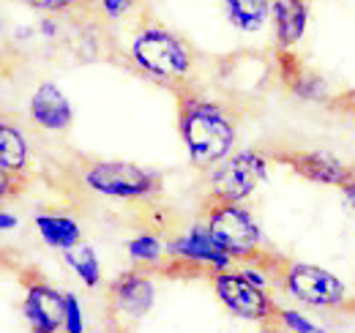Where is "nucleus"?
<instances>
[{"instance_id":"obj_1","label":"nucleus","mask_w":355,"mask_h":333,"mask_svg":"<svg viewBox=\"0 0 355 333\" xmlns=\"http://www.w3.org/2000/svg\"><path fill=\"white\" fill-rule=\"evenodd\" d=\"M178 93V131L189 162L197 169H211L235 151L238 123L232 112L194 90L175 87Z\"/></svg>"},{"instance_id":"obj_2","label":"nucleus","mask_w":355,"mask_h":333,"mask_svg":"<svg viewBox=\"0 0 355 333\" xmlns=\"http://www.w3.org/2000/svg\"><path fill=\"white\" fill-rule=\"evenodd\" d=\"M129 58L145 77L173 87L186 83L194 69L191 46L159 22H150L134 33L129 44Z\"/></svg>"},{"instance_id":"obj_3","label":"nucleus","mask_w":355,"mask_h":333,"mask_svg":"<svg viewBox=\"0 0 355 333\" xmlns=\"http://www.w3.org/2000/svg\"><path fill=\"white\" fill-rule=\"evenodd\" d=\"M214 241L222 246L235 262H252L263 254L266 235L252 210L243 208V203H222L208 200L205 205V221Z\"/></svg>"},{"instance_id":"obj_4","label":"nucleus","mask_w":355,"mask_h":333,"mask_svg":"<svg viewBox=\"0 0 355 333\" xmlns=\"http://www.w3.org/2000/svg\"><path fill=\"white\" fill-rule=\"evenodd\" d=\"M85 189L123 203H148L162 194V175L132 162H88L83 166Z\"/></svg>"},{"instance_id":"obj_5","label":"nucleus","mask_w":355,"mask_h":333,"mask_svg":"<svg viewBox=\"0 0 355 333\" xmlns=\"http://www.w3.org/2000/svg\"><path fill=\"white\" fill-rule=\"evenodd\" d=\"M279 282L293 300H298L306 309L336 311V309H345L350 300L345 279H339L328 268L309 265V262H284L279 268Z\"/></svg>"},{"instance_id":"obj_6","label":"nucleus","mask_w":355,"mask_h":333,"mask_svg":"<svg viewBox=\"0 0 355 333\" xmlns=\"http://www.w3.org/2000/svg\"><path fill=\"white\" fill-rule=\"evenodd\" d=\"M268 156L260 151L243 148L232 151L227 159L216 166H211L208 175V200H222V203H246L263 183L268 180Z\"/></svg>"},{"instance_id":"obj_7","label":"nucleus","mask_w":355,"mask_h":333,"mask_svg":"<svg viewBox=\"0 0 355 333\" xmlns=\"http://www.w3.org/2000/svg\"><path fill=\"white\" fill-rule=\"evenodd\" d=\"M211 284H214L219 303L232 317L246 320V323H273L279 303L273 300L268 287L249 282L241 271H235V268L214 271Z\"/></svg>"},{"instance_id":"obj_8","label":"nucleus","mask_w":355,"mask_h":333,"mask_svg":"<svg viewBox=\"0 0 355 333\" xmlns=\"http://www.w3.org/2000/svg\"><path fill=\"white\" fill-rule=\"evenodd\" d=\"M110 309L115 317L137 323L142 317H148V311L156 303V282H153V268L137 265L132 271L121 273L112 284H110Z\"/></svg>"},{"instance_id":"obj_9","label":"nucleus","mask_w":355,"mask_h":333,"mask_svg":"<svg viewBox=\"0 0 355 333\" xmlns=\"http://www.w3.org/2000/svg\"><path fill=\"white\" fill-rule=\"evenodd\" d=\"M167 254L173 257V262L183 265V268H194V271L214 273V271L235 268V259L214 241V235L208 232L205 224H194L183 235H175L173 241H167Z\"/></svg>"},{"instance_id":"obj_10","label":"nucleus","mask_w":355,"mask_h":333,"mask_svg":"<svg viewBox=\"0 0 355 333\" xmlns=\"http://www.w3.org/2000/svg\"><path fill=\"white\" fill-rule=\"evenodd\" d=\"M273 162L290 166L295 175H301L304 180H311L317 186H342L347 178H353L355 169L345 164L342 159H336L328 151H284V153H273Z\"/></svg>"},{"instance_id":"obj_11","label":"nucleus","mask_w":355,"mask_h":333,"mask_svg":"<svg viewBox=\"0 0 355 333\" xmlns=\"http://www.w3.org/2000/svg\"><path fill=\"white\" fill-rule=\"evenodd\" d=\"M22 314L36 333L63 331V292L46 282H31L22 300Z\"/></svg>"},{"instance_id":"obj_12","label":"nucleus","mask_w":355,"mask_h":333,"mask_svg":"<svg viewBox=\"0 0 355 333\" xmlns=\"http://www.w3.org/2000/svg\"><path fill=\"white\" fill-rule=\"evenodd\" d=\"M28 115L44 131H66L74 123V107L69 96L60 90V85L49 83V80L33 90L28 101Z\"/></svg>"},{"instance_id":"obj_13","label":"nucleus","mask_w":355,"mask_h":333,"mask_svg":"<svg viewBox=\"0 0 355 333\" xmlns=\"http://www.w3.org/2000/svg\"><path fill=\"white\" fill-rule=\"evenodd\" d=\"M270 25L276 49H293L306 36L309 3L306 0H270Z\"/></svg>"},{"instance_id":"obj_14","label":"nucleus","mask_w":355,"mask_h":333,"mask_svg":"<svg viewBox=\"0 0 355 333\" xmlns=\"http://www.w3.org/2000/svg\"><path fill=\"white\" fill-rule=\"evenodd\" d=\"M28 166H31V142L25 131L11 118L0 115V169L25 178Z\"/></svg>"},{"instance_id":"obj_15","label":"nucleus","mask_w":355,"mask_h":333,"mask_svg":"<svg viewBox=\"0 0 355 333\" xmlns=\"http://www.w3.org/2000/svg\"><path fill=\"white\" fill-rule=\"evenodd\" d=\"M36 230L42 235L49 249L66 251L77 246L83 241V227L74 216H63V213H39L36 216Z\"/></svg>"},{"instance_id":"obj_16","label":"nucleus","mask_w":355,"mask_h":333,"mask_svg":"<svg viewBox=\"0 0 355 333\" xmlns=\"http://www.w3.org/2000/svg\"><path fill=\"white\" fill-rule=\"evenodd\" d=\"M227 22L241 33H260L270 19V0H222Z\"/></svg>"},{"instance_id":"obj_17","label":"nucleus","mask_w":355,"mask_h":333,"mask_svg":"<svg viewBox=\"0 0 355 333\" xmlns=\"http://www.w3.org/2000/svg\"><path fill=\"white\" fill-rule=\"evenodd\" d=\"M60 254H63V262L74 271V276H77L88 290H96V287L101 284V262H98V254H96L93 246L80 241L77 246L60 251Z\"/></svg>"},{"instance_id":"obj_18","label":"nucleus","mask_w":355,"mask_h":333,"mask_svg":"<svg viewBox=\"0 0 355 333\" xmlns=\"http://www.w3.org/2000/svg\"><path fill=\"white\" fill-rule=\"evenodd\" d=\"M126 254L132 257L134 265L159 268L167 254V241H162L156 232H139L132 241H126Z\"/></svg>"},{"instance_id":"obj_19","label":"nucleus","mask_w":355,"mask_h":333,"mask_svg":"<svg viewBox=\"0 0 355 333\" xmlns=\"http://www.w3.org/2000/svg\"><path fill=\"white\" fill-rule=\"evenodd\" d=\"M273 323H276L282 331H293V333H320L322 331L320 323H314L311 317H306V314L298 311V309H282V306H279Z\"/></svg>"},{"instance_id":"obj_20","label":"nucleus","mask_w":355,"mask_h":333,"mask_svg":"<svg viewBox=\"0 0 355 333\" xmlns=\"http://www.w3.org/2000/svg\"><path fill=\"white\" fill-rule=\"evenodd\" d=\"M63 331L66 333H83L85 331V314L83 303L74 292H63Z\"/></svg>"},{"instance_id":"obj_21","label":"nucleus","mask_w":355,"mask_h":333,"mask_svg":"<svg viewBox=\"0 0 355 333\" xmlns=\"http://www.w3.org/2000/svg\"><path fill=\"white\" fill-rule=\"evenodd\" d=\"M25 186H28V178L11 175V172H3V169H0V205L8 203V200H14Z\"/></svg>"},{"instance_id":"obj_22","label":"nucleus","mask_w":355,"mask_h":333,"mask_svg":"<svg viewBox=\"0 0 355 333\" xmlns=\"http://www.w3.org/2000/svg\"><path fill=\"white\" fill-rule=\"evenodd\" d=\"M137 3L139 0H98V11L104 14V19L118 22V19H123L132 11Z\"/></svg>"},{"instance_id":"obj_23","label":"nucleus","mask_w":355,"mask_h":333,"mask_svg":"<svg viewBox=\"0 0 355 333\" xmlns=\"http://www.w3.org/2000/svg\"><path fill=\"white\" fill-rule=\"evenodd\" d=\"M31 8L36 11H46V14H63L71 8H80L85 0H25Z\"/></svg>"},{"instance_id":"obj_24","label":"nucleus","mask_w":355,"mask_h":333,"mask_svg":"<svg viewBox=\"0 0 355 333\" xmlns=\"http://www.w3.org/2000/svg\"><path fill=\"white\" fill-rule=\"evenodd\" d=\"M339 191H342L345 205H347V208H350V213L355 216V175H353V178H347V180L339 186Z\"/></svg>"},{"instance_id":"obj_25","label":"nucleus","mask_w":355,"mask_h":333,"mask_svg":"<svg viewBox=\"0 0 355 333\" xmlns=\"http://www.w3.org/2000/svg\"><path fill=\"white\" fill-rule=\"evenodd\" d=\"M14 227H17V216H14V213H8V210H0V232L14 230Z\"/></svg>"},{"instance_id":"obj_26","label":"nucleus","mask_w":355,"mask_h":333,"mask_svg":"<svg viewBox=\"0 0 355 333\" xmlns=\"http://www.w3.org/2000/svg\"><path fill=\"white\" fill-rule=\"evenodd\" d=\"M39 31H42V33H44L46 39H52V36H55V33H58V25H55V22H52V19H42V22H39Z\"/></svg>"},{"instance_id":"obj_27","label":"nucleus","mask_w":355,"mask_h":333,"mask_svg":"<svg viewBox=\"0 0 355 333\" xmlns=\"http://www.w3.org/2000/svg\"><path fill=\"white\" fill-rule=\"evenodd\" d=\"M0 33H3V22H0Z\"/></svg>"}]
</instances>
